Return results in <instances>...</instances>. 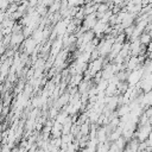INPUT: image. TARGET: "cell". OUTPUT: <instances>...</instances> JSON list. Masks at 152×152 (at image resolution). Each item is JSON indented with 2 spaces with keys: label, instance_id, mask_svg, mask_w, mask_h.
Instances as JSON below:
<instances>
[{
  "label": "cell",
  "instance_id": "3",
  "mask_svg": "<svg viewBox=\"0 0 152 152\" xmlns=\"http://www.w3.org/2000/svg\"><path fill=\"white\" fill-rule=\"evenodd\" d=\"M138 39H139V42H140L141 45L147 46V45H150V43H151V34H150V33H146V32H142V33L139 36Z\"/></svg>",
  "mask_w": 152,
  "mask_h": 152
},
{
  "label": "cell",
  "instance_id": "2",
  "mask_svg": "<svg viewBox=\"0 0 152 152\" xmlns=\"http://www.w3.org/2000/svg\"><path fill=\"white\" fill-rule=\"evenodd\" d=\"M23 43H24V51H25L26 55H31L36 50V48H37V43L31 37L26 38Z\"/></svg>",
  "mask_w": 152,
  "mask_h": 152
},
{
  "label": "cell",
  "instance_id": "1",
  "mask_svg": "<svg viewBox=\"0 0 152 152\" xmlns=\"http://www.w3.org/2000/svg\"><path fill=\"white\" fill-rule=\"evenodd\" d=\"M142 75H144L142 68L137 69V70H133V71H129L128 72V76H127V80H126L128 87H135L141 81Z\"/></svg>",
  "mask_w": 152,
  "mask_h": 152
},
{
  "label": "cell",
  "instance_id": "4",
  "mask_svg": "<svg viewBox=\"0 0 152 152\" xmlns=\"http://www.w3.org/2000/svg\"><path fill=\"white\" fill-rule=\"evenodd\" d=\"M68 116H69V115H68L65 112H61L59 114H57V115H56V120H55V121L62 125V124H63V121H64V120H65Z\"/></svg>",
  "mask_w": 152,
  "mask_h": 152
}]
</instances>
